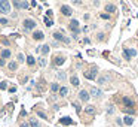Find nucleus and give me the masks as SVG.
<instances>
[{
  "instance_id": "obj_8",
  "label": "nucleus",
  "mask_w": 138,
  "mask_h": 127,
  "mask_svg": "<svg viewBox=\"0 0 138 127\" xmlns=\"http://www.w3.org/2000/svg\"><path fill=\"white\" fill-rule=\"evenodd\" d=\"M13 5L16 8H21V9H28L30 8V3L28 2H13Z\"/></svg>"
},
{
  "instance_id": "obj_24",
  "label": "nucleus",
  "mask_w": 138,
  "mask_h": 127,
  "mask_svg": "<svg viewBox=\"0 0 138 127\" xmlns=\"http://www.w3.org/2000/svg\"><path fill=\"white\" fill-rule=\"evenodd\" d=\"M8 67H9V69H11V70H15V69H16V67H18V64H16V63H15V61H11V63H9V64H8Z\"/></svg>"
},
{
  "instance_id": "obj_5",
  "label": "nucleus",
  "mask_w": 138,
  "mask_h": 127,
  "mask_svg": "<svg viewBox=\"0 0 138 127\" xmlns=\"http://www.w3.org/2000/svg\"><path fill=\"white\" fill-rule=\"evenodd\" d=\"M91 96L98 99V97H101V96H103V91H101L100 88H96V87H91Z\"/></svg>"
},
{
  "instance_id": "obj_20",
  "label": "nucleus",
  "mask_w": 138,
  "mask_h": 127,
  "mask_svg": "<svg viewBox=\"0 0 138 127\" xmlns=\"http://www.w3.org/2000/svg\"><path fill=\"white\" fill-rule=\"evenodd\" d=\"M60 94H61L63 97H64V96H67V94H68V88H65V87H61V88H60Z\"/></svg>"
},
{
  "instance_id": "obj_11",
  "label": "nucleus",
  "mask_w": 138,
  "mask_h": 127,
  "mask_svg": "<svg viewBox=\"0 0 138 127\" xmlns=\"http://www.w3.org/2000/svg\"><path fill=\"white\" fill-rule=\"evenodd\" d=\"M61 12H63L64 15L70 16V15H71V8H70V6H67V5H63V6H61Z\"/></svg>"
},
{
  "instance_id": "obj_34",
  "label": "nucleus",
  "mask_w": 138,
  "mask_h": 127,
  "mask_svg": "<svg viewBox=\"0 0 138 127\" xmlns=\"http://www.w3.org/2000/svg\"><path fill=\"white\" fill-rule=\"evenodd\" d=\"M74 108H76V111H77V112H80V109H82V108L79 106V105H74Z\"/></svg>"
},
{
  "instance_id": "obj_31",
  "label": "nucleus",
  "mask_w": 138,
  "mask_h": 127,
  "mask_svg": "<svg viewBox=\"0 0 138 127\" xmlns=\"http://www.w3.org/2000/svg\"><path fill=\"white\" fill-rule=\"evenodd\" d=\"M0 90H6V82H0Z\"/></svg>"
},
{
  "instance_id": "obj_37",
  "label": "nucleus",
  "mask_w": 138,
  "mask_h": 127,
  "mask_svg": "<svg viewBox=\"0 0 138 127\" xmlns=\"http://www.w3.org/2000/svg\"><path fill=\"white\" fill-rule=\"evenodd\" d=\"M21 127H30V126H28L27 123H22V124H21Z\"/></svg>"
},
{
  "instance_id": "obj_33",
  "label": "nucleus",
  "mask_w": 138,
  "mask_h": 127,
  "mask_svg": "<svg viewBox=\"0 0 138 127\" xmlns=\"http://www.w3.org/2000/svg\"><path fill=\"white\" fill-rule=\"evenodd\" d=\"M101 18H104V20H108V14H101Z\"/></svg>"
},
{
  "instance_id": "obj_13",
  "label": "nucleus",
  "mask_w": 138,
  "mask_h": 127,
  "mask_svg": "<svg viewBox=\"0 0 138 127\" xmlns=\"http://www.w3.org/2000/svg\"><path fill=\"white\" fill-rule=\"evenodd\" d=\"M108 79H110V75H101L100 78H98V84H101V85H103V84H106Z\"/></svg>"
},
{
  "instance_id": "obj_6",
  "label": "nucleus",
  "mask_w": 138,
  "mask_h": 127,
  "mask_svg": "<svg viewBox=\"0 0 138 127\" xmlns=\"http://www.w3.org/2000/svg\"><path fill=\"white\" fill-rule=\"evenodd\" d=\"M34 27H36V21L30 20V18L24 21V28H25V30H33Z\"/></svg>"
},
{
  "instance_id": "obj_18",
  "label": "nucleus",
  "mask_w": 138,
  "mask_h": 127,
  "mask_svg": "<svg viewBox=\"0 0 138 127\" xmlns=\"http://www.w3.org/2000/svg\"><path fill=\"white\" fill-rule=\"evenodd\" d=\"M34 63H36V58H34L33 56H28V57H27V64H28V66H33Z\"/></svg>"
},
{
  "instance_id": "obj_30",
  "label": "nucleus",
  "mask_w": 138,
  "mask_h": 127,
  "mask_svg": "<svg viewBox=\"0 0 138 127\" xmlns=\"http://www.w3.org/2000/svg\"><path fill=\"white\" fill-rule=\"evenodd\" d=\"M0 24H8V20H6V18H0Z\"/></svg>"
},
{
  "instance_id": "obj_22",
  "label": "nucleus",
  "mask_w": 138,
  "mask_h": 127,
  "mask_svg": "<svg viewBox=\"0 0 138 127\" xmlns=\"http://www.w3.org/2000/svg\"><path fill=\"white\" fill-rule=\"evenodd\" d=\"M51 90H52V91H53V93H56V91H60V85H58V84L55 82V84H52V85H51Z\"/></svg>"
},
{
  "instance_id": "obj_32",
  "label": "nucleus",
  "mask_w": 138,
  "mask_h": 127,
  "mask_svg": "<svg viewBox=\"0 0 138 127\" xmlns=\"http://www.w3.org/2000/svg\"><path fill=\"white\" fill-rule=\"evenodd\" d=\"M39 117H42V118H45V120H46V118H48V117H46V114H45V112H39Z\"/></svg>"
},
{
  "instance_id": "obj_29",
  "label": "nucleus",
  "mask_w": 138,
  "mask_h": 127,
  "mask_svg": "<svg viewBox=\"0 0 138 127\" xmlns=\"http://www.w3.org/2000/svg\"><path fill=\"white\" fill-rule=\"evenodd\" d=\"M45 21H46V26H48V27H51V26L53 24V23H52V21L49 20V18H45Z\"/></svg>"
},
{
  "instance_id": "obj_2",
  "label": "nucleus",
  "mask_w": 138,
  "mask_h": 127,
  "mask_svg": "<svg viewBox=\"0 0 138 127\" xmlns=\"http://www.w3.org/2000/svg\"><path fill=\"white\" fill-rule=\"evenodd\" d=\"M96 73H98V69H91V70L85 72V78L89 79V81H94L96 78Z\"/></svg>"
},
{
  "instance_id": "obj_14",
  "label": "nucleus",
  "mask_w": 138,
  "mask_h": 127,
  "mask_svg": "<svg viewBox=\"0 0 138 127\" xmlns=\"http://www.w3.org/2000/svg\"><path fill=\"white\" fill-rule=\"evenodd\" d=\"M123 103L126 105V108H129V109L134 106V102H132V99H129V97H123Z\"/></svg>"
},
{
  "instance_id": "obj_28",
  "label": "nucleus",
  "mask_w": 138,
  "mask_h": 127,
  "mask_svg": "<svg viewBox=\"0 0 138 127\" xmlns=\"http://www.w3.org/2000/svg\"><path fill=\"white\" fill-rule=\"evenodd\" d=\"M39 64H40V66H42V67H45V66H46V60H45V58H43V57H42V58H40V60H39Z\"/></svg>"
},
{
  "instance_id": "obj_17",
  "label": "nucleus",
  "mask_w": 138,
  "mask_h": 127,
  "mask_svg": "<svg viewBox=\"0 0 138 127\" xmlns=\"http://www.w3.org/2000/svg\"><path fill=\"white\" fill-rule=\"evenodd\" d=\"M30 126H31V127H40V123H39L36 118H31V120H30Z\"/></svg>"
},
{
  "instance_id": "obj_19",
  "label": "nucleus",
  "mask_w": 138,
  "mask_h": 127,
  "mask_svg": "<svg viewBox=\"0 0 138 127\" xmlns=\"http://www.w3.org/2000/svg\"><path fill=\"white\" fill-rule=\"evenodd\" d=\"M8 57H11V51L9 49H3L2 51V58H8Z\"/></svg>"
},
{
  "instance_id": "obj_35",
  "label": "nucleus",
  "mask_w": 138,
  "mask_h": 127,
  "mask_svg": "<svg viewBox=\"0 0 138 127\" xmlns=\"http://www.w3.org/2000/svg\"><path fill=\"white\" fill-rule=\"evenodd\" d=\"M9 91H11V93H15V91H16V88H15V87H11V88H9Z\"/></svg>"
},
{
  "instance_id": "obj_10",
  "label": "nucleus",
  "mask_w": 138,
  "mask_h": 127,
  "mask_svg": "<svg viewBox=\"0 0 138 127\" xmlns=\"http://www.w3.org/2000/svg\"><path fill=\"white\" fill-rule=\"evenodd\" d=\"M33 38H34L36 41H42V39L45 38V34H43V31L37 30V31H34V33H33Z\"/></svg>"
},
{
  "instance_id": "obj_12",
  "label": "nucleus",
  "mask_w": 138,
  "mask_h": 127,
  "mask_svg": "<svg viewBox=\"0 0 138 127\" xmlns=\"http://www.w3.org/2000/svg\"><path fill=\"white\" fill-rule=\"evenodd\" d=\"M64 61H65L64 57H55L53 58V66H61V64H64Z\"/></svg>"
},
{
  "instance_id": "obj_26",
  "label": "nucleus",
  "mask_w": 138,
  "mask_h": 127,
  "mask_svg": "<svg viewBox=\"0 0 138 127\" xmlns=\"http://www.w3.org/2000/svg\"><path fill=\"white\" fill-rule=\"evenodd\" d=\"M61 123L63 124H71L73 121H71V118H61Z\"/></svg>"
},
{
  "instance_id": "obj_9",
  "label": "nucleus",
  "mask_w": 138,
  "mask_h": 127,
  "mask_svg": "<svg viewBox=\"0 0 138 127\" xmlns=\"http://www.w3.org/2000/svg\"><path fill=\"white\" fill-rule=\"evenodd\" d=\"M79 97H80V100H83V102H88L89 100V93L86 91V90H82V91L79 93Z\"/></svg>"
},
{
  "instance_id": "obj_25",
  "label": "nucleus",
  "mask_w": 138,
  "mask_h": 127,
  "mask_svg": "<svg viewBox=\"0 0 138 127\" xmlns=\"http://www.w3.org/2000/svg\"><path fill=\"white\" fill-rule=\"evenodd\" d=\"M86 112H88V114H95V108H94V106H88V108H86Z\"/></svg>"
},
{
  "instance_id": "obj_7",
  "label": "nucleus",
  "mask_w": 138,
  "mask_h": 127,
  "mask_svg": "<svg viewBox=\"0 0 138 127\" xmlns=\"http://www.w3.org/2000/svg\"><path fill=\"white\" fill-rule=\"evenodd\" d=\"M137 56V51L135 49H125L123 51V57L126 58V60H129L131 57H135Z\"/></svg>"
},
{
  "instance_id": "obj_36",
  "label": "nucleus",
  "mask_w": 138,
  "mask_h": 127,
  "mask_svg": "<svg viewBox=\"0 0 138 127\" xmlns=\"http://www.w3.org/2000/svg\"><path fill=\"white\" fill-rule=\"evenodd\" d=\"M5 64V58H0V66H3Z\"/></svg>"
},
{
  "instance_id": "obj_23",
  "label": "nucleus",
  "mask_w": 138,
  "mask_h": 127,
  "mask_svg": "<svg viewBox=\"0 0 138 127\" xmlns=\"http://www.w3.org/2000/svg\"><path fill=\"white\" fill-rule=\"evenodd\" d=\"M40 51H42V54H43V56H46V54L49 52V46H48V45H43V46L40 48Z\"/></svg>"
},
{
  "instance_id": "obj_3",
  "label": "nucleus",
  "mask_w": 138,
  "mask_h": 127,
  "mask_svg": "<svg viewBox=\"0 0 138 127\" xmlns=\"http://www.w3.org/2000/svg\"><path fill=\"white\" fill-rule=\"evenodd\" d=\"M53 39H55V41L65 42V43H70V39L65 38V36H63V33H60V31H55V33H53Z\"/></svg>"
},
{
  "instance_id": "obj_4",
  "label": "nucleus",
  "mask_w": 138,
  "mask_h": 127,
  "mask_svg": "<svg viewBox=\"0 0 138 127\" xmlns=\"http://www.w3.org/2000/svg\"><path fill=\"white\" fill-rule=\"evenodd\" d=\"M68 27H70V30L74 33V36H76V33H79V21H77V20H71L70 24H68Z\"/></svg>"
},
{
  "instance_id": "obj_1",
  "label": "nucleus",
  "mask_w": 138,
  "mask_h": 127,
  "mask_svg": "<svg viewBox=\"0 0 138 127\" xmlns=\"http://www.w3.org/2000/svg\"><path fill=\"white\" fill-rule=\"evenodd\" d=\"M0 12L2 14H9L11 12V3L6 0H0Z\"/></svg>"
},
{
  "instance_id": "obj_15",
  "label": "nucleus",
  "mask_w": 138,
  "mask_h": 127,
  "mask_svg": "<svg viewBox=\"0 0 138 127\" xmlns=\"http://www.w3.org/2000/svg\"><path fill=\"white\" fill-rule=\"evenodd\" d=\"M106 11H107L108 14H113V12L116 11V8H114V5H111V3H108V5H106Z\"/></svg>"
},
{
  "instance_id": "obj_21",
  "label": "nucleus",
  "mask_w": 138,
  "mask_h": 127,
  "mask_svg": "<svg viewBox=\"0 0 138 127\" xmlns=\"http://www.w3.org/2000/svg\"><path fill=\"white\" fill-rule=\"evenodd\" d=\"M70 81H71V84H73L74 87H77V85H79V82H80L77 76H71V79H70Z\"/></svg>"
},
{
  "instance_id": "obj_16",
  "label": "nucleus",
  "mask_w": 138,
  "mask_h": 127,
  "mask_svg": "<svg viewBox=\"0 0 138 127\" xmlns=\"http://www.w3.org/2000/svg\"><path fill=\"white\" fill-rule=\"evenodd\" d=\"M123 123H125L126 126H132V124H134V118H132V117H125V118H123Z\"/></svg>"
},
{
  "instance_id": "obj_27",
  "label": "nucleus",
  "mask_w": 138,
  "mask_h": 127,
  "mask_svg": "<svg viewBox=\"0 0 138 127\" xmlns=\"http://www.w3.org/2000/svg\"><path fill=\"white\" fill-rule=\"evenodd\" d=\"M24 60H25V57H24V54H18V61H19V63H22Z\"/></svg>"
}]
</instances>
